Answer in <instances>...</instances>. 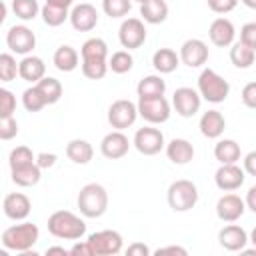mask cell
I'll return each mask as SVG.
<instances>
[{
    "label": "cell",
    "mask_w": 256,
    "mask_h": 256,
    "mask_svg": "<svg viewBox=\"0 0 256 256\" xmlns=\"http://www.w3.org/2000/svg\"><path fill=\"white\" fill-rule=\"evenodd\" d=\"M244 172H248L250 176H256V150L244 156Z\"/></svg>",
    "instance_id": "cell-50"
},
{
    "label": "cell",
    "mask_w": 256,
    "mask_h": 256,
    "mask_svg": "<svg viewBox=\"0 0 256 256\" xmlns=\"http://www.w3.org/2000/svg\"><path fill=\"white\" fill-rule=\"evenodd\" d=\"M208 36H210V42L214 46L226 48V46L234 44L236 28L228 18H216V20H212V24L208 28Z\"/></svg>",
    "instance_id": "cell-20"
},
{
    "label": "cell",
    "mask_w": 256,
    "mask_h": 256,
    "mask_svg": "<svg viewBox=\"0 0 256 256\" xmlns=\"http://www.w3.org/2000/svg\"><path fill=\"white\" fill-rule=\"evenodd\" d=\"M88 242L94 250V256H114L122 252V234L116 230H98L88 236Z\"/></svg>",
    "instance_id": "cell-7"
},
{
    "label": "cell",
    "mask_w": 256,
    "mask_h": 256,
    "mask_svg": "<svg viewBox=\"0 0 256 256\" xmlns=\"http://www.w3.org/2000/svg\"><path fill=\"white\" fill-rule=\"evenodd\" d=\"M18 134V122L14 116L0 118V138L2 140H12Z\"/></svg>",
    "instance_id": "cell-43"
},
{
    "label": "cell",
    "mask_w": 256,
    "mask_h": 256,
    "mask_svg": "<svg viewBox=\"0 0 256 256\" xmlns=\"http://www.w3.org/2000/svg\"><path fill=\"white\" fill-rule=\"evenodd\" d=\"M34 162H36V156L28 146H16V148H12V152L8 156L10 170L20 168V166H28V164H34Z\"/></svg>",
    "instance_id": "cell-36"
},
{
    "label": "cell",
    "mask_w": 256,
    "mask_h": 256,
    "mask_svg": "<svg viewBox=\"0 0 256 256\" xmlns=\"http://www.w3.org/2000/svg\"><path fill=\"white\" fill-rule=\"evenodd\" d=\"M240 42L256 52V22H248L240 28Z\"/></svg>",
    "instance_id": "cell-44"
},
{
    "label": "cell",
    "mask_w": 256,
    "mask_h": 256,
    "mask_svg": "<svg viewBox=\"0 0 256 256\" xmlns=\"http://www.w3.org/2000/svg\"><path fill=\"white\" fill-rule=\"evenodd\" d=\"M126 254L128 256H148L150 254V248L146 244H142V242H134V244H130L126 248Z\"/></svg>",
    "instance_id": "cell-48"
},
{
    "label": "cell",
    "mask_w": 256,
    "mask_h": 256,
    "mask_svg": "<svg viewBox=\"0 0 256 256\" xmlns=\"http://www.w3.org/2000/svg\"><path fill=\"white\" fill-rule=\"evenodd\" d=\"M218 242L228 252H242V248H246L248 234H246V230L242 226L228 224L218 232Z\"/></svg>",
    "instance_id": "cell-19"
},
{
    "label": "cell",
    "mask_w": 256,
    "mask_h": 256,
    "mask_svg": "<svg viewBox=\"0 0 256 256\" xmlns=\"http://www.w3.org/2000/svg\"><path fill=\"white\" fill-rule=\"evenodd\" d=\"M172 104L182 118H192L200 110L202 96L198 90H194L190 86H182V88H176V92L172 96Z\"/></svg>",
    "instance_id": "cell-11"
},
{
    "label": "cell",
    "mask_w": 256,
    "mask_h": 256,
    "mask_svg": "<svg viewBox=\"0 0 256 256\" xmlns=\"http://www.w3.org/2000/svg\"><path fill=\"white\" fill-rule=\"evenodd\" d=\"M22 104H24V108L28 112H40L44 106H48L46 98L42 96V92H40V88L36 84L22 92Z\"/></svg>",
    "instance_id": "cell-34"
},
{
    "label": "cell",
    "mask_w": 256,
    "mask_h": 256,
    "mask_svg": "<svg viewBox=\"0 0 256 256\" xmlns=\"http://www.w3.org/2000/svg\"><path fill=\"white\" fill-rule=\"evenodd\" d=\"M180 62L186 64L188 68H200L202 64H206L210 52L204 40L200 38H188L182 46H180Z\"/></svg>",
    "instance_id": "cell-12"
},
{
    "label": "cell",
    "mask_w": 256,
    "mask_h": 256,
    "mask_svg": "<svg viewBox=\"0 0 256 256\" xmlns=\"http://www.w3.org/2000/svg\"><path fill=\"white\" fill-rule=\"evenodd\" d=\"M138 114L150 124H162L170 118V102L164 96L138 98Z\"/></svg>",
    "instance_id": "cell-8"
},
{
    "label": "cell",
    "mask_w": 256,
    "mask_h": 256,
    "mask_svg": "<svg viewBox=\"0 0 256 256\" xmlns=\"http://www.w3.org/2000/svg\"><path fill=\"white\" fill-rule=\"evenodd\" d=\"M42 8L36 0H12V12L20 20H34Z\"/></svg>",
    "instance_id": "cell-37"
},
{
    "label": "cell",
    "mask_w": 256,
    "mask_h": 256,
    "mask_svg": "<svg viewBox=\"0 0 256 256\" xmlns=\"http://www.w3.org/2000/svg\"><path fill=\"white\" fill-rule=\"evenodd\" d=\"M166 156L172 164H188L194 158V146L186 138H172L166 144Z\"/></svg>",
    "instance_id": "cell-22"
},
{
    "label": "cell",
    "mask_w": 256,
    "mask_h": 256,
    "mask_svg": "<svg viewBox=\"0 0 256 256\" xmlns=\"http://www.w3.org/2000/svg\"><path fill=\"white\" fill-rule=\"evenodd\" d=\"M48 232L62 240H80L86 234V222L70 210H56L48 216Z\"/></svg>",
    "instance_id": "cell-1"
},
{
    "label": "cell",
    "mask_w": 256,
    "mask_h": 256,
    "mask_svg": "<svg viewBox=\"0 0 256 256\" xmlns=\"http://www.w3.org/2000/svg\"><path fill=\"white\" fill-rule=\"evenodd\" d=\"M36 86L40 88V92L48 104H56L62 98V84H60V80H56L52 76H44L42 80L36 82Z\"/></svg>",
    "instance_id": "cell-33"
},
{
    "label": "cell",
    "mask_w": 256,
    "mask_h": 256,
    "mask_svg": "<svg viewBox=\"0 0 256 256\" xmlns=\"http://www.w3.org/2000/svg\"><path fill=\"white\" fill-rule=\"evenodd\" d=\"M244 168L236 164H220V168L216 170L214 174V182L220 190L224 192H232V190H238L242 184H244Z\"/></svg>",
    "instance_id": "cell-15"
},
{
    "label": "cell",
    "mask_w": 256,
    "mask_h": 256,
    "mask_svg": "<svg viewBox=\"0 0 256 256\" xmlns=\"http://www.w3.org/2000/svg\"><path fill=\"white\" fill-rule=\"evenodd\" d=\"M18 76L26 82H38L46 76V64L42 58L38 56H24L20 62H18Z\"/></svg>",
    "instance_id": "cell-21"
},
{
    "label": "cell",
    "mask_w": 256,
    "mask_h": 256,
    "mask_svg": "<svg viewBox=\"0 0 256 256\" xmlns=\"http://www.w3.org/2000/svg\"><path fill=\"white\" fill-rule=\"evenodd\" d=\"M6 44L12 52L28 56L36 46V36L28 26H12L6 32Z\"/></svg>",
    "instance_id": "cell-13"
},
{
    "label": "cell",
    "mask_w": 256,
    "mask_h": 256,
    "mask_svg": "<svg viewBox=\"0 0 256 256\" xmlns=\"http://www.w3.org/2000/svg\"><path fill=\"white\" fill-rule=\"evenodd\" d=\"M254 58H256V52L252 48H248L244 42H234L232 48H230V60L236 68H250L254 64Z\"/></svg>",
    "instance_id": "cell-31"
},
{
    "label": "cell",
    "mask_w": 256,
    "mask_h": 256,
    "mask_svg": "<svg viewBox=\"0 0 256 256\" xmlns=\"http://www.w3.org/2000/svg\"><path fill=\"white\" fill-rule=\"evenodd\" d=\"M240 96H242L244 106L256 110V82H248V84L242 88V94H240Z\"/></svg>",
    "instance_id": "cell-46"
},
{
    "label": "cell",
    "mask_w": 256,
    "mask_h": 256,
    "mask_svg": "<svg viewBox=\"0 0 256 256\" xmlns=\"http://www.w3.org/2000/svg\"><path fill=\"white\" fill-rule=\"evenodd\" d=\"M40 14H42L44 24H48V26H60V24H64L66 18H70L66 8H58V6H50V4H44Z\"/></svg>",
    "instance_id": "cell-39"
},
{
    "label": "cell",
    "mask_w": 256,
    "mask_h": 256,
    "mask_svg": "<svg viewBox=\"0 0 256 256\" xmlns=\"http://www.w3.org/2000/svg\"><path fill=\"white\" fill-rule=\"evenodd\" d=\"M246 8H250V10H256V0H240Z\"/></svg>",
    "instance_id": "cell-55"
},
{
    "label": "cell",
    "mask_w": 256,
    "mask_h": 256,
    "mask_svg": "<svg viewBox=\"0 0 256 256\" xmlns=\"http://www.w3.org/2000/svg\"><path fill=\"white\" fill-rule=\"evenodd\" d=\"M36 164L40 168H52L56 164V154H48V152H40L36 156Z\"/></svg>",
    "instance_id": "cell-49"
},
{
    "label": "cell",
    "mask_w": 256,
    "mask_h": 256,
    "mask_svg": "<svg viewBox=\"0 0 256 256\" xmlns=\"http://www.w3.org/2000/svg\"><path fill=\"white\" fill-rule=\"evenodd\" d=\"M40 166L34 162V164H28V166H20V168H14L12 170V182L16 186H22V188H30V186H36L40 182Z\"/></svg>",
    "instance_id": "cell-30"
},
{
    "label": "cell",
    "mask_w": 256,
    "mask_h": 256,
    "mask_svg": "<svg viewBox=\"0 0 256 256\" xmlns=\"http://www.w3.org/2000/svg\"><path fill=\"white\" fill-rule=\"evenodd\" d=\"M180 64V54H176L172 48H158L152 54V66L160 72V74H170L178 68Z\"/></svg>",
    "instance_id": "cell-27"
},
{
    "label": "cell",
    "mask_w": 256,
    "mask_h": 256,
    "mask_svg": "<svg viewBox=\"0 0 256 256\" xmlns=\"http://www.w3.org/2000/svg\"><path fill=\"white\" fill-rule=\"evenodd\" d=\"M166 198L174 212H188L198 202V188L192 180H176L168 186Z\"/></svg>",
    "instance_id": "cell-5"
},
{
    "label": "cell",
    "mask_w": 256,
    "mask_h": 256,
    "mask_svg": "<svg viewBox=\"0 0 256 256\" xmlns=\"http://www.w3.org/2000/svg\"><path fill=\"white\" fill-rule=\"evenodd\" d=\"M244 210H246V202L238 194H224L216 202V216L222 222H236L238 218H242Z\"/></svg>",
    "instance_id": "cell-18"
},
{
    "label": "cell",
    "mask_w": 256,
    "mask_h": 256,
    "mask_svg": "<svg viewBox=\"0 0 256 256\" xmlns=\"http://www.w3.org/2000/svg\"><path fill=\"white\" fill-rule=\"evenodd\" d=\"M242 152H240V144L232 138H224V140H218L216 146H214V158L220 162V164H236L240 160Z\"/></svg>",
    "instance_id": "cell-25"
},
{
    "label": "cell",
    "mask_w": 256,
    "mask_h": 256,
    "mask_svg": "<svg viewBox=\"0 0 256 256\" xmlns=\"http://www.w3.org/2000/svg\"><path fill=\"white\" fill-rule=\"evenodd\" d=\"M140 16L148 24H162L168 18V4L164 0H148L140 4Z\"/></svg>",
    "instance_id": "cell-28"
},
{
    "label": "cell",
    "mask_w": 256,
    "mask_h": 256,
    "mask_svg": "<svg viewBox=\"0 0 256 256\" xmlns=\"http://www.w3.org/2000/svg\"><path fill=\"white\" fill-rule=\"evenodd\" d=\"M198 92L206 102L212 104H220L228 98L230 94V84L228 80H224L216 70L212 68H204L198 76Z\"/></svg>",
    "instance_id": "cell-4"
},
{
    "label": "cell",
    "mask_w": 256,
    "mask_h": 256,
    "mask_svg": "<svg viewBox=\"0 0 256 256\" xmlns=\"http://www.w3.org/2000/svg\"><path fill=\"white\" fill-rule=\"evenodd\" d=\"M108 66H110V70H112L114 74H126V72L132 70L134 58H132V54H130L128 50H118V52H114V54L110 56Z\"/></svg>",
    "instance_id": "cell-35"
},
{
    "label": "cell",
    "mask_w": 256,
    "mask_h": 256,
    "mask_svg": "<svg viewBox=\"0 0 256 256\" xmlns=\"http://www.w3.org/2000/svg\"><path fill=\"white\" fill-rule=\"evenodd\" d=\"M118 40L124 48L128 50H134V48H140L144 42H146V26L140 18H126L122 24H120V30H118Z\"/></svg>",
    "instance_id": "cell-10"
},
{
    "label": "cell",
    "mask_w": 256,
    "mask_h": 256,
    "mask_svg": "<svg viewBox=\"0 0 256 256\" xmlns=\"http://www.w3.org/2000/svg\"><path fill=\"white\" fill-rule=\"evenodd\" d=\"M70 254H72V256H94V250H92L90 242L84 240V242H76V244L70 248Z\"/></svg>",
    "instance_id": "cell-47"
},
{
    "label": "cell",
    "mask_w": 256,
    "mask_h": 256,
    "mask_svg": "<svg viewBox=\"0 0 256 256\" xmlns=\"http://www.w3.org/2000/svg\"><path fill=\"white\" fill-rule=\"evenodd\" d=\"M132 144H134V148H136L140 154H144V156H154V154H158V152L164 148V134H162L158 128L144 126V128H138V130H136Z\"/></svg>",
    "instance_id": "cell-9"
},
{
    "label": "cell",
    "mask_w": 256,
    "mask_h": 256,
    "mask_svg": "<svg viewBox=\"0 0 256 256\" xmlns=\"http://www.w3.org/2000/svg\"><path fill=\"white\" fill-rule=\"evenodd\" d=\"M250 242L256 246V228H254V230H252V234H250Z\"/></svg>",
    "instance_id": "cell-56"
},
{
    "label": "cell",
    "mask_w": 256,
    "mask_h": 256,
    "mask_svg": "<svg viewBox=\"0 0 256 256\" xmlns=\"http://www.w3.org/2000/svg\"><path fill=\"white\" fill-rule=\"evenodd\" d=\"M108 60H96V58H90V60H82V74L90 80H100L106 76L108 72Z\"/></svg>",
    "instance_id": "cell-38"
},
{
    "label": "cell",
    "mask_w": 256,
    "mask_h": 256,
    "mask_svg": "<svg viewBox=\"0 0 256 256\" xmlns=\"http://www.w3.org/2000/svg\"><path fill=\"white\" fill-rule=\"evenodd\" d=\"M238 6V0H208V8L216 14H228Z\"/></svg>",
    "instance_id": "cell-45"
},
{
    "label": "cell",
    "mask_w": 256,
    "mask_h": 256,
    "mask_svg": "<svg viewBox=\"0 0 256 256\" xmlns=\"http://www.w3.org/2000/svg\"><path fill=\"white\" fill-rule=\"evenodd\" d=\"M52 62L54 66L60 70V72H72L78 68V62H80V56L76 52V48L64 44V46H58L54 56H52Z\"/></svg>",
    "instance_id": "cell-26"
},
{
    "label": "cell",
    "mask_w": 256,
    "mask_h": 256,
    "mask_svg": "<svg viewBox=\"0 0 256 256\" xmlns=\"http://www.w3.org/2000/svg\"><path fill=\"white\" fill-rule=\"evenodd\" d=\"M78 210L86 218H100L108 210V192L102 184L90 182L80 188L78 198H76Z\"/></svg>",
    "instance_id": "cell-2"
},
{
    "label": "cell",
    "mask_w": 256,
    "mask_h": 256,
    "mask_svg": "<svg viewBox=\"0 0 256 256\" xmlns=\"http://www.w3.org/2000/svg\"><path fill=\"white\" fill-rule=\"evenodd\" d=\"M156 254H158V256H160V254H182V256H186L188 252H186V248H182V246H164V248H158Z\"/></svg>",
    "instance_id": "cell-51"
},
{
    "label": "cell",
    "mask_w": 256,
    "mask_h": 256,
    "mask_svg": "<svg viewBox=\"0 0 256 256\" xmlns=\"http://www.w3.org/2000/svg\"><path fill=\"white\" fill-rule=\"evenodd\" d=\"M14 112H16V96L10 90L0 88V118L14 116Z\"/></svg>",
    "instance_id": "cell-42"
},
{
    "label": "cell",
    "mask_w": 256,
    "mask_h": 256,
    "mask_svg": "<svg viewBox=\"0 0 256 256\" xmlns=\"http://www.w3.org/2000/svg\"><path fill=\"white\" fill-rule=\"evenodd\" d=\"M46 4H50V6H58V8H70L72 4H74V0H46Z\"/></svg>",
    "instance_id": "cell-53"
},
{
    "label": "cell",
    "mask_w": 256,
    "mask_h": 256,
    "mask_svg": "<svg viewBox=\"0 0 256 256\" xmlns=\"http://www.w3.org/2000/svg\"><path fill=\"white\" fill-rule=\"evenodd\" d=\"M46 252H48V254H62V256H66V254H70V250H64L62 246H52V248H48Z\"/></svg>",
    "instance_id": "cell-54"
},
{
    "label": "cell",
    "mask_w": 256,
    "mask_h": 256,
    "mask_svg": "<svg viewBox=\"0 0 256 256\" xmlns=\"http://www.w3.org/2000/svg\"><path fill=\"white\" fill-rule=\"evenodd\" d=\"M134 2H138V4H144V2H148V0H134Z\"/></svg>",
    "instance_id": "cell-57"
},
{
    "label": "cell",
    "mask_w": 256,
    "mask_h": 256,
    "mask_svg": "<svg viewBox=\"0 0 256 256\" xmlns=\"http://www.w3.org/2000/svg\"><path fill=\"white\" fill-rule=\"evenodd\" d=\"M246 208H250L254 214H256V186H252L248 192H246Z\"/></svg>",
    "instance_id": "cell-52"
},
{
    "label": "cell",
    "mask_w": 256,
    "mask_h": 256,
    "mask_svg": "<svg viewBox=\"0 0 256 256\" xmlns=\"http://www.w3.org/2000/svg\"><path fill=\"white\" fill-rule=\"evenodd\" d=\"M66 156L68 160H72L74 164H88L94 156V148L88 140L82 138H74L66 144Z\"/></svg>",
    "instance_id": "cell-24"
},
{
    "label": "cell",
    "mask_w": 256,
    "mask_h": 256,
    "mask_svg": "<svg viewBox=\"0 0 256 256\" xmlns=\"http://www.w3.org/2000/svg\"><path fill=\"white\" fill-rule=\"evenodd\" d=\"M138 116H140L138 114V104H134L132 100H126V98L114 100L108 108V122L116 130H124L128 126H132Z\"/></svg>",
    "instance_id": "cell-6"
},
{
    "label": "cell",
    "mask_w": 256,
    "mask_h": 256,
    "mask_svg": "<svg viewBox=\"0 0 256 256\" xmlns=\"http://www.w3.org/2000/svg\"><path fill=\"white\" fill-rule=\"evenodd\" d=\"M136 92H138V98L164 96V92H166V82L162 80V76H158V74H150V76H144V78L138 82Z\"/></svg>",
    "instance_id": "cell-29"
},
{
    "label": "cell",
    "mask_w": 256,
    "mask_h": 256,
    "mask_svg": "<svg viewBox=\"0 0 256 256\" xmlns=\"http://www.w3.org/2000/svg\"><path fill=\"white\" fill-rule=\"evenodd\" d=\"M132 0H102V10L110 18H122L130 12Z\"/></svg>",
    "instance_id": "cell-40"
},
{
    "label": "cell",
    "mask_w": 256,
    "mask_h": 256,
    "mask_svg": "<svg viewBox=\"0 0 256 256\" xmlns=\"http://www.w3.org/2000/svg\"><path fill=\"white\" fill-rule=\"evenodd\" d=\"M2 210H4V216L10 218V220H26L30 210H32V204H30V198L22 192H10L4 196V202H2Z\"/></svg>",
    "instance_id": "cell-17"
},
{
    "label": "cell",
    "mask_w": 256,
    "mask_h": 256,
    "mask_svg": "<svg viewBox=\"0 0 256 256\" xmlns=\"http://www.w3.org/2000/svg\"><path fill=\"white\" fill-rule=\"evenodd\" d=\"M130 150V140L128 136L122 132V130H112L108 132L102 142H100V152L104 158L108 160H118V158H124Z\"/></svg>",
    "instance_id": "cell-14"
},
{
    "label": "cell",
    "mask_w": 256,
    "mask_h": 256,
    "mask_svg": "<svg viewBox=\"0 0 256 256\" xmlns=\"http://www.w3.org/2000/svg\"><path fill=\"white\" fill-rule=\"evenodd\" d=\"M226 128V118L220 110H208L200 116V132L206 138H220Z\"/></svg>",
    "instance_id": "cell-23"
},
{
    "label": "cell",
    "mask_w": 256,
    "mask_h": 256,
    "mask_svg": "<svg viewBox=\"0 0 256 256\" xmlns=\"http://www.w3.org/2000/svg\"><path fill=\"white\" fill-rule=\"evenodd\" d=\"M38 236H40V230L36 224H32V222L14 224L2 232V246L6 250L24 254L38 242Z\"/></svg>",
    "instance_id": "cell-3"
},
{
    "label": "cell",
    "mask_w": 256,
    "mask_h": 256,
    "mask_svg": "<svg viewBox=\"0 0 256 256\" xmlns=\"http://www.w3.org/2000/svg\"><path fill=\"white\" fill-rule=\"evenodd\" d=\"M18 74V64H16V58L8 52H2L0 54V80L2 82H10L14 80Z\"/></svg>",
    "instance_id": "cell-41"
},
{
    "label": "cell",
    "mask_w": 256,
    "mask_h": 256,
    "mask_svg": "<svg viewBox=\"0 0 256 256\" xmlns=\"http://www.w3.org/2000/svg\"><path fill=\"white\" fill-rule=\"evenodd\" d=\"M70 24L78 32H90V30H94L96 24H98V10L92 4H88V2L76 4L70 10Z\"/></svg>",
    "instance_id": "cell-16"
},
{
    "label": "cell",
    "mask_w": 256,
    "mask_h": 256,
    "mask_svg": "<svg viewBox=\"0 0 256 256\" xmlns=\"http://www.w3.org/2000/svg\"><path fill=\"white\" fill-rule=\"evenodd\" d=\"M80 56H82V60H90V58L106 60L108 58V46L102 38H88L80 48Z\"/></svg>",
    "instance_id": "cell-32"
}]
</instances>
